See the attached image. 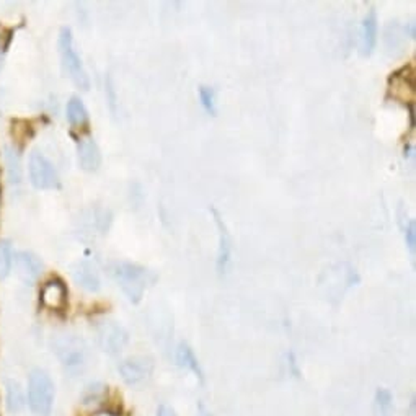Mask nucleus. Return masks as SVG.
<instances>
[{"label":"nucleus","instance_id":"nucleus-13","mask_svg":"<svg viewBox=\"0 0 416 416\" xmlns=\"http://www.w3.org/2000/svg\"><path fill=\"white\" fill-rule=\"evenodd\" d=\"M79 164L85 172H97L101 165L100 147L93 137H82L77 142Z\"/></svg>","mask_w":416,"mask_h":416},{"label":"nucleus","instance_id":"nucleus-1","mask_svg":"<svg viewBox=\"0 0 416 416\" xmlns=\"http://www.w3.org/2000/svg\"><path fill=\"white\" fill-rule=\"evenodd\" d=\"M111 275L115 281L126 294L129 301L137 304L144 296L146 289L155 281V273L149 268L137 265L132 261H116L111 268Z\"/></svg>","mask_w":416,"mask_h":416},{"label":"nucleus","instance_id":"nucleus-19","mask_svg":"<svg viewBox=\"0 0 416 416\" xmlns=\"http://www.w3.org/2000/svg\"><path fill=\"white\" fill-rule=\"evenodd\" d=\"M13 266V248L8 240L0 241V279L10 275Z\"/></svg>","mask_w":416,"mask_h":416},{"label":"nucleus","instance_id":"nucleus-23","mask_svg":"<svg viewBox=\"0 0 416 416\" xmlns=\"http://www.w3.org/2000/svg\"><path fill=\"white\" fill-rule=\"evenodd\" d=\"M405 244L410 248L411 253H415V245H416V224L413 219L408 221L405 226Z\"/></svg>","mask_w":416,"mask_h":416},{"label":"nucleus","instance_id":"nucleus-26","mask_svg":"<svg viewBox=\"0 0 416 416\" xmlns=\"http://www.w3.org/2000/svg\"><path fill=\"white\" fill-rule=\"evenodd\" d=\"M2 64H3V57H2V51H0V69H2Z\"/></svg>","mask_w":416,"mask_h":416},{"label":"nucleus","instance_id":"nucleus-7","mask_svg":"<svg viewBox=\"0 0 416 416\" xmlns=\"http://www.w3.org/2000/svg\"><path fill=\"white\" fill-rule=\"evenodd\" d=\"M416 83H415V67L404 66L402 69L395 70L388 77V93L400 100L402 103H413L416 97Z\"/></svg>","mask_w":416,"mask_h":416},{"label":"nucleus","instance_id":"nucleus-5","mask_svg":"<svg viewBox=\"0 0 416 416\" xmlns=\"http://www.w3.org/2000/svg\"><path fill=\"white\" fill-rule=\"evenodd\" d=\"M28 173L31 185L38 190H55L59 186V175H57L56 167L46 155L39 154V152H33L30 155Z\"/></svg>","mask_w":416,"mask_h":416},{"label":"nucleus","instance_id":"nucleus-25","mask_svg":"<svg viewBox=\"0 0 416 416\" xmlns=\"http://www.w3.org/2000/svg\"><path fill=\"white\" fill-rule=\"evenodd\" d=\"M196 416H214V415L208 408H206L203 404H199L198 405V415H196Z\"/></svg>","mask_w":416,"mask_h":416},{"label":"nucleus","instance_id":"nucleus-8","mask_svg":"<svg viewBox=\"0 0 416 416\" xmlns=\"http://www.w3.org/2000/svg\"><path fill=\"white\" fill-rule=\"evenodd\" d=\"M118 370L128 386H139V384L146 382L152 375L154 362H152L149 357L144 356L128 357V359L119 362Z\"/></svg>","mask_w":416,"mask_h":416},{"label":"nucleus","instance_id":"nucleus-24","mask_svg":"<svg viewBox=\"0 0 416 416\" xmlns=\"http://www.w3.org/2000/svg\"><path fill=\"white\" fill-rule=\"evenodd\" d=\"M157 416H177V413H175V410L170 408V406L160 405L157 410Z\"/></svg>","mask_w":416,"mask_h":416},{"label":"nucleus","instance_id":"nucleus-2","mask_svg":"<svg viewBox=\"0 0 416 416\" xmlns=\"http://www.w3.org/2000/svg\"><path fill=\"white\" fill-rule=\"evenodd\" d=\"M52 351L61 361L66 373L77 375L88 364V346L82 338L72 333H61L52 338Z\"/></svg>","mask_w":416,"mask_h":416},{"label":"nucleus","instance_id":"nucleus-21","mask_svg":"<svg viewBox=\"0 0 416 416\" xmlns=\"http://www.w3.org/2000/svg\"><path fill=\"white\" fill-rule=\"evenodd\" d=\"M198 92H199V100H201V105H203V108L208 111L209 115L216 116L217 105H216V92H214V88L208 87V85H201Z\"/></svg>","mask_w":416,"mask_h":416},{"label":"nucleus","instance_id":"nucleus-11","mask_svg":"<svg viewBox=\"0 0 416 416\" xmlns=\"http://www.w3.org/2000/svg\"><path fill=\"white\" fill-rule=\"evenodd\" d=\"M377 12H375V8H370L359 26V52L362 56L373 55L375 44H377Z\"/></svg>","mask_w":416,"mask_h":416},{"label":"nucleus","instance_id":"nucleus-18","mask_svg":"<svg viewBox=\"0 0 416 416\" xmlns=\"http://www.w3.org/2000/svg\"><path fill=\"white\" fill-rule=\"evenodd\" d=\"M3 159H6L8 180H10L12 185H19L21 181V164L19 152L12 149V147H6V150H3Z\"/></svg>","mask_w":416,"mask_h":416},{"label":"nucleus","instance_id":"nucleus-22","mask_svg":"<svg viewBox=\"0 0 416 416\" xmlns=\"http://www.w3.org/2000/svg\"><path fill=\"white\" fill-rule=\"evenodd\" d=\"M375 400H377L379 410L384 416H388L392 413L393 408V402H392V393L387 390V388H379L377 395H375Z\"/></svg>","mask_w":416,"mask_h":416},{"label":"nucleus","instance_id":"nucleus-4","mask_svg":"<svg viewBox=\"0 0 416 416\" xmlns=\"http://www.w3.org/2000/svg\"><path fill=\"white\" fill-rule=\"evenodd\" d=\"M59 52L64 72L69 75L70 80H72L79 88L88 90V88H90V79H88V74L87 70H85L79 52L75 51L72 30H70L69 26H64L59 33Z\"/></svg>","mask_w":416,"mask_h":416},{"label":"nucleus","instance_id":"nucleus-3","mask_svg":"<svg viewBox=\"0 0 416 416\" xmlns=\"http://www.w3.org/2000/svg\"><path fill=\"white\" fill-rule=\"evenodd\" d=\"M56 387L49 374L33 369L28 375V406L34 416H49L55 406Z\"/></svg>","mask_w":416,"mask_h":416},{"label":"nucleus","instance_id":"nucleus-10","mask_svg":"<svg viewBox=\"0 0 416 416\" xmlns=\"http://www.w3.org/2000/svg\"><path fill=\"white\" fill-rule=\"evenodd\" d=\"M211 212L214 216V222H216L219 230V247H217V271L224 275L229 270L232 261V237L227 230L226 222L221 214L217 212L216 208H211Z\"/></svg>","mask_w":416,"mask_h":416},{"label":"nucleus","instance_id":"nucleus-15","mask_svg":"<svg viewBox=\"0 0 416 416\" xmlns=\"http://www.w3.org/2000/svg\"><path fill=\"white\" fill-rule=\"evenodd\" d=\"M6 402H7V410L12 415H19L23 411L26 405L25 392L21 388L20 382L17 380H7L6 382Z\"/></svg>","mask_w":416,"mask_h":416},{"label":"nucleus","instance_id":"nucleus-16","mask_svg":"<svg viewBox=\"0 0 416 416\" xmlns=\"http://www.w3.org/2000/svg\"><path fill=\"white\" fill-rule=\"evenodd\" d=\"M175 357H177V362L180 368L191 370V373H195L199 379H203V370H201L199 361H198V357H196L195 351L190 348V344L185 341H181L180 344H178Z\"/></svg>","mask_w":416,"mask_h":416},{"label":"nucleus","instance_id":"nucleus-20","mask_svg":"<svg viewBox=\"0 0 416 416\" xmlns=\"http://www.w3.org/2000/svg\"><path fill=\"white\" fill-rule=\"evenodd\" d=\"M105 386L100 382H93L90 386H87L83 388L82 395H80V400H82L83 405H95L98 402H101L103 395H105Z\"/></svg>","mask_w":416,"mask_h":416},{"label":"nucleus","instance_id":"nucleus-17","mask_svg":"<svg viewBox=\"0 0 416 416\" xmlns=\"http://www.w3.org/2000/svg\"><path fill=\"white\" fill-rule=\"evenodd\" d=\"M67 119L72 126H85L88 123V111L79 97H72L67 103Z\"/></svg>","mask_w":416,"mask_h":416},{"label":"nucleus","instance_id":"nucleus-9","mask_svg":"<svg viewBox=\"0 0 416 416\" xmlns=\"http://www.w3.org/2000/svg\"><path fill=\"white\" fill-rule=\"evenodd\" d=\"M70 271H72L75 284L80 286L82 289L88 290V293H98V290H100V273H98L95 263H92L90 259H80V261L74 263V265L70 266Z\"/></svg>","mask_w":416,"mask_h":416},{"label":"nucleus","instance_id":"nucleus-14","mask_svg":"<svg viewBox=\"0 0 416 416\" xmlns=\"http://www.w3.org/2000/svg\"><path fill=\"white\" fill-rule=\"evenodd\" d=\"M41 302L51 310H62L67 306V288L64 281L49 279L41 289Z\"/></svg>","mask_w":416,"mask_h":416},{"label":"nucleus","instance_id":"nucleus-12","mask_svg":"<svg viewBox=\"0 0 416 416\" xmlns=\"http://www.w3.org/2000/svg\"><path fill=\"white\" fill-rule=\"evenodd\" d=\"M15 268L19 277L26 284H33L43 271V263L31 252H19L15 255Z\"/></svg>","mask_w":416,"mask_h":416},{"label":"nucleus","instance_id":"nucleus-6","mask_svg":"<svg viewBox=\"0 0 416 416\" xmlns=\"http://www.w3.org/2000/svg\"><path fill=\"white\" fill-rule=\"evenodd\" d=\"M97 341L98 346L108 355H118L126 348L129 335L124 326L113 320H101L97 325Z\"/></svg>","mask_w":416,"mask_h":416}]
</instances>
